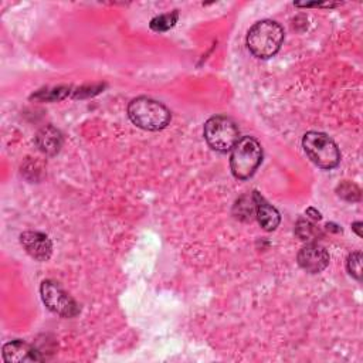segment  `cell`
Instances as JSON below:
<instances>
[{
	"label": "cell",
	"mask_w": 363,
	"mask_h": 363,
	"mask_svg": "<svg viewBox=\"0 0 363 363\" xmlns=\"http://www.w3.org/2000/svg\"><path fill=\"white\" fill-rule=\"evenodd\" d=\"M284 43V28L274 20L257 21L247 34V47L257 58L275 55Z\"/></svg>",
	"instance_id": "6da1fadb"
},
{
	"label": "cell",
	"mask_w": 363,
	"mask_h": 363,
	"mask_svg": "<svg viewBox=\"0 0 363 363\" xmlns=\"http://www.w3.org/2000/svg\"><path fill=\"white\" fill-rule=\"evenodd\" d=\"M128 116L138 128L145 130H160L170 122V111L159 101L139 96L129 102Z\"/></svg>",
	"instance_id": "7a4b0ae2"
},
{
	"label": "cell",
	"mask_w": 363,
	"mask_h": 363,
	"mask_svg": "<svg viewBox=\"0 0 363 363\" xmlns=\"http://www.w3.org/2000/svg\"><path fill=\"white\" fill-rule=\"evenodd\" d=\"M261 160L262 149L258 140L252 136H242L231 149L230 167L237 179L245 180L255 173Z\"/></svg>",
	"instance_id": "3957f363"
},
{
	"label": "cell",
	"mask_w": 363,
	"mask_h": 363,
	"mask_svg": "<svg viewBox=\"0 0 363 363\" xmlns=\"http://www.w3.org/2000/svg\"><path fill=\"white\" fill-rule=\"evenodd\" d=\"M302 146L308 157L320 169L330 170L339 164L340 152L336 143L325 133L311 130L303 135Z\"/></svg>",
	"instance_id": "277c9868"
},
{
	"label": "cell",
	"mask_w": 363,
	"mask_h": 363,
	"mask_svg": "<svg viewBox=\"0 0 363 363\" xmlns=\"http://www.w3.org/2000/svg\"><path fill=\"white\" fill-rule=\"evenodd\" d=\"M203 133L208 146L221 153L231 150L240 139V132L235 122L224 115H216L207 119Z\"/></svg>",
	"instance_id": "5b68a950"
},
{
	"label": "cell",
	"mask_w": 363,
	"mask_h": 363,
	"mask_svg": "<svg viewBox=\"0 0 363 363\" xmlns=\"http://www.w3.org/2000/svg\"><path fill=\"white\" fill-rule=\"evenodd\" d=\"M40 294L44 305L51 312L62 318H74L78 315V303L55 281H43L40 286Z\"/></svg>",
	"instance_id": "8992f818"
},
{
	"label": "cell",
	"mask_w": 363,
	"mask_h": 363,
	"mask_svg": "<svg viewBox=\"0 0 363 363\" xmlns=\"http://www.w3.org/2000/svg\"><path fill=\"white\" fill-rule=\"evenodd\" d=\"M296 259L303 271L309 274H318L328 267L329 254L318 242H309L299 250Z\"/></svg>",
	"instance_id": "52a82bcc"
},
{
	"label": "cell",
	"mask_w": 363,
	"mask_h": 363,
	"mask_svg": "<svg viewBox=\"0 0 363 363\" xmlns=\"http://www.w3.org/2000/svg\"><path fill=\"white\" fill-rule=\"evenodd\" d=\"M20 242L26 252L37 259V261H47L52 252L51 240L38 231H24L20 235Z\"/></svg>",
	"instance_id": "ba28073f"
},
{
	"label": "cell",
	"mask_w": 363,
	"mask_h": 363,
	"mask_svg": "<svg viewBox=\"0 0 363 363\" xmlns=\"http://www.w3.org/2000/svg\"><path fill=\"white\" fill-rule=\"evenodd\" d=\"M3 359L7 363L41 362L43 356L37 349L23 340H11L3 346Z\"/></svg>",
	"instance_id": "9c48e42d"
},
{
	"label": "cell",
	"mask_w": 363,
	"mask_h": 363,
	"mask_svg": "<svg viewBox=\"0 0 363 363\" xmlns=\"http://www.w3.org/2000/svg\"><path fill=\"white\" fill-rule=\"evenodd\" d=\"M35 145L44 155L54 156L62 147V135L55 126L45 125L37 132Z\"/></svg>",
	"instance_id": "30bf717a"
},
{
	"label": "cell",
	"mask_w": 363,
	"mask_h": 363,
	"mask_svg": "<svg viewBox=\"0 0 363 363\" xmlns=\"http://www.w3.org/2000/svg\"><path fill=\"white\" fill-rule=\"evenodd\" d=\"M252 196L255 200V217H257L259 225L265 231L275 230L281 221L279 213L277 211L275 207H272L269 203H267L265 199L258 191H254Z\"/></svg>",
	"instance_id": "8fae6325"
},
{
	"label": "cell",
	"mask_w": 363,
	"mask_h": 363,
	"mask_svg": "<svg viewBox=\"0 0 363 363\" xmlns=\"http://www.w3.org/2000/svg\"><path fill=\"white\" fill-rule=\"evenodd\" d=\"M234 214L237 218L248 221L255 216V200L254 196H242L234 206Z\"/></svg>",
	"instance_id": "7c38bea8"
},
{
	"label": "cell",
	"mask_w": 363,
	"mask_h": 363,
	"mask_svg": "<svg viewBox=\"0 0 363 363\" xmlns=\"http://www.w3.org/2000/svg\"><path fill=\"white\" fill-rule=\"evenodd\" d=\"M295 234L302 241H315V240H318V237L322 235L320 230L315 224H312L311 221L303 220V218L298 220V223L295 225Z\"/></svg>",
	"instance_id": "4fadbf2b"
},
{
	"label": "cell",
	"mask_w": 363,
	"mask_h": 363,
	"mask_svg": "<svg viewBox=\"0 0 363 363\" xmlns=\"http://www.w3.org/2000/svg\"><path fill=\"white\" fill-rule=\"evenodd\" d=\"M177 17H179L177 10H174V11H172V13L162 14V16H157V17L152 18L149 26H150V28H152L153 31H159V33H160V31H167L169 28H172V27L176 24Z\"/></svg>",
	"instance_id": "5bb4252c"
},
{
	"label": "cell",
	"mask_w": 363,
	"mask_h": 363,
	"mask_svg": "<svg viewBox=\"0 0 363 363\" xmlns=\"http://www.w3.org/2000/svg\"><path fill=\"white\" fill-rule=\"evenodd\" d=\"M336 191L342 199H345L347 201H359L360 200V189L352 182H343L342 184L337 186Z\"/></svg>",
	"instance_id": "9a60e30c"
},
{
	"label": "cell",
	"mask_w": 363,
	"mask_h": 363,
	"mask_svg": "<svg viewBox=\"0 0 363 363\" xmlns=\"http://www.w3.org/2000/svg\"><path fill=\"white\" fill-rule=\"evenodd\" d=\"M346 267H347L349 274H350L353 278H356L357 281H360V279H362V252H359V251L352 252V254L347 257Z\"/></svg>",
	"instance_id": "2e32d148"
},
{
	"label": "cell",
	"mask_w": 363,
	"mask_h": 363,
	"mask_svg": "<svg viewBox=\"0 0 363 363\" xmlns=\"http://www.w3.org/2000/svg\"><path fill=\"white\" fill-rule=\"evenodd\" d=\"M69 94V91L67 88H55L51 91H40V94H37L33 98H40V99H48V101H55V99H62Z\"/></svg>",
	"instance_id": "e0dca14e"
},
{
	"label": "cell",
	"mask_w": 363,
	"mask_h": 363,
	"mask_svg": "<svg viewBox=\"0 0 363 363\" xmlns=\"http://www.w3.org/2000/svg\"><path fill=\"white\" fill-rule=\"evenodd\" d=\"M306 214H308L311 218H313V220H320V218H322L320 213H319L316 208H313V207L306 208Z\"/></svg>",
	"instance_id": "ac0fdd59"
},
{
	"label": "cell",
	"mask_w": 363,
	"mask_h": 363,
	"mask_svg": "<svg viewBox=\"0 0 363 363\" xmlns=\"http://www.w3.org/2000/svg\"><path fill=\"white\" fill-rule=\"evenodd\" d=\"M360 227H362V221H356V223H353V224H352V228L356 231V234H357L359 237H362V231H360Z\"/></svg>",
	"instance_id": "d6986e66"
}]
</instances>
